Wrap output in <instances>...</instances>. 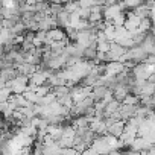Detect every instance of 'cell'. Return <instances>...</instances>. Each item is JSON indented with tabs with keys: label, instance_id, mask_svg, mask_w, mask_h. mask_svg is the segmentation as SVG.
Here are the masks:
<instances>
[{
	"label": "cell",
	"instance_id": "2",
	"mask_svg": "<svg viewBox=\"0 0 155 155\" xmlns=\"http://www.w3.org/2000/svg\"><path fill=\"white\" fill-rule=\"evenodd\" d=\"M64 37H65V34H64V31H61V29H52V31H49L47 34H46V43H56V41H64Z\"/></svg>",
	"mask_w": 155,
	"mask_h": 155
},
{
	"label": "cell",
	"instance_id": "1",
	"mask_svg": "<svg viewBox=\"0 0 155 155\" xmlns=\"http://www.w3.org/2000/svg\"><path fill=\"white\" fill-rule=\"evenodd\" d=\"M91 147L94 149V152H96L97 155H110V153H113V152H114V149H113V147L107 143L105 137L96 138V140L93 141Z\"/></svg>",
	"mask_w": 155,
	"mask_h": 155
},
{
	"label": "cell",
	"instance_id": "3",
	"mask_svg": "<svg viewBox=\"0 0 155 155\" xmlns=\"http://www.w3.org/2000/svg\"><path fill=\"white\" fill-rule=\"evenodd\" d=\"M88 20H90V23H93V25L101 23V21H102V11H101L97 6L91 8V9H90V17H88Z\"/></svg>",
	"mask_w": 155,
	"mask_h": 155
}]
</instances>
